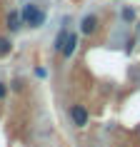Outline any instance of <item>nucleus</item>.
<instances>
[{
    "instance_id": "f257e3e1",
    "label": "nucleus",
    "mask_w": 140,
    "mask_h": 147,
    "mask_svg": "<svg viewBox=\"0 0 140 147\" xmlns=\"http://www.w3.org/2000/svg\"><path fill=\"white\" fill-rule=\"evenodd\" d=\"M20 20H23V25H28V28H40V25L45 23V13H43L40 5H35V3H25L23 8H20Z\"/></svg>"
},
{
    "instance_id": "f03ea898",
    "label": "nucleus",
    "mask_w": 140,
    "mask_h": 147,
    "mask_svg": "<svg viewBox=\"0 0 140 147\" xmlns=\"http://www.w3.org/2000/svg\"><path fill=\"white\" fill-rule=\"evenodd\" d=\"M70 120H73V125H75V127H85L88 125V120H90V115H88V107L85 105H73V107H70Z\"/></svg>"
},
{
    "instance_id": "7ed1b4c3",
    "label": "nucleus",
    "mask_w": 140,
    "mask_h": 147,
    "mask_svg": "<svg viewBox=\"0 0 140 147\" xmlns=\"http://www.w3.org/2000/svg\"><path fill=\"white\" fill-rule=\"evenodd\" d=\"M98 25H100V18L90 13V15H85L80 20V32H83V35H93V32L98 30Z\"/></svg>"
},
{
    "instance_id": "20e7f679",
    "label": "nucleus",
    "mask_w": 140,
    "mask_h": 147,
    "mask_svg": "<svg viewBox=\"0 0 140 147\" xmlns=\"http://www.w3.org/2000/svg\"><path fill=\"white\" fill-rule=\"evenodd\" d=\"M78 35H75V32H68V38H65V45H63V57H73V55H75V50H78Z\"/></svg>"
},
{
    "instance_id": "39448f33",
    "label": "nucleus",
    "mask_w": 140,
    "mask_h": 147,
    "mask_svg": "<svg viewBox=\"0 0 140 147\" xmlns=\"http://www.w3.org/2000/svg\"><path fill=\"white\" fill-rule=\"evenodd\" d=\"M5 25H8L10 32H18V30H20V25H23V20H20V10H10L8 18H5Z\"/></svg>"
},
{
    "instance_id": "423d86ee",
    "label": "nucleus",
    "mask_w": 140,
    "mask_h": 147,
    "mask_svg": "<svg viewBox=\"0 0 140 147\" xmlns=\"http://www.w3.org/2000/svg\"><path fill=\"white\" fill-rule=\"evenodd\" d=\"M65 38H68V30L63 28V30L58 32V38H55V50H58V53H60V50H63V45H65Z\"/></svg>"
},
{
    "instance_id": "0eeeda50",
    "label": "nucleus",
    "mask_w": 140,
    "mask_h": 147,
    "mask_svg": "<svg viewBox=\"0 0 140 147\" xmlns=\"http://www.w3.org/2000/svg\"><path fill=\"white\" fill-rule=\"evenodd\" d=\"M10 47H13V45H10V40H8V38H0V57H3V55H8V53H10Z\"/></svg>"
},
{
    "instance_id": "6e6552de",
    "label": "nucleus",
    "mask_w": 140,
    "mask_h": 147,
    "mask_svg": "<svg viewBox=\"0 0 140 147\" xmlns=\"http://www.w3.org/2000/svg\"><path fill=\"white\" fill-rule=\"evenodd\" d=\"M5 95H8V85H5V82H0V102L5 100Z\"/></svg>"
},
{
    "instance_id": "1a4fd4ad",
    "label": "nucleus",
    "mask_w": 140,
    "mask_h": 147,
    "mask_svg": "<svg viewBox=\"0 0 140 147\" xmlns=\"http://www.w3.org/2000/svg\"><path fill=\"white\" fill-rule=\"evenodd\" d=\"M123 18H125V20H133V18H135V13H133L130 8H125V10H123Z\"/></svg>"
},
{
    "instance_id": "9d476101",
    "label": "nucleus",
    "mask_w": 140,
    "mask_h": 147,
    "mask_svg": "<svg viewBox=\"0 0 140 147\" xmlns=\"http://www.w3.org/2000/svg\"><path fill=\"white\" fill-rule=\"evenodd\" d=\"M35 75H38V78H45L48 70H45V67H35Z\"/></svg>"
},
{
    "instance_id": "9b49d317",
    "label": "nucleus",
    "mask_w": 140,
    "mask_h": 147,
    "mask_svg": "<svg viewBox=\"0 0 140 147\" xmlns=\"http://www.w3.org/2000/svg\"><path fill=\"white\" fill-rule=\"evenodd\" d=\"M13 90H23V80H13Z\"/></svg>"
},
{
    "instance_id": "f8f14e48",
    "label": "nucleus",
    "mask_w": 140,
    "mask_h": 147,
    "mask_svg": "<svg viewBox=\"0 0 140 147\" xmlns=\"http://www.w3.org/2000/svg\"><path fill=\"white\" fill-rule=\"evenodd\" d=\"M138 35H140V25H138Z\"/></svg>"
}]
</instances>
